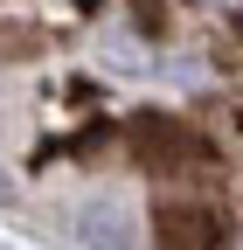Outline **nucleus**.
I'll use <instances>...</instances> for the list:
<instances>
[{
	"label": "nucleus",
	"mask_w": 243,
	"mask_h": 250,
	"mask_svg": "<svg viewBox=\"0 0 243 250\" xmlns=\"http://www.w3.org/2000/svg\"><path fill=\"white\" fill-rule=\"evenodd\" d=\"M153 236H160V250H216L223 243V223L208 208H160Z\"/></svg>",
	"instance_id": "2"
},
{
	"label": "nucleus",
	"mask_w": 243,
	"mask_h": 250,
	"mask_svg": "<svg viewBox=\"0 0 243 250\" xmlns=\"http://www.w3.org/2000/svg\"><path fill=\"white\" fill-rule=\"evenodd\" d=\"M83 243H90V250H132V229L118 223V208H90V223H83Z\"/></svg>",
	"instance_id": "3"
},
{
	"label": "nucleus",
	"mask_w": 243,
	"mask_h": 250,
	"mask_svg": "<svg viewBox=\"0 0 243 250\" xmlns=\"http://www.w3.org/2000/svg\"><path fill=\"white\" fill-rule=\"evenodd\" d=\"M132 139H139V153H146V167H195V160H202V139L181 132L174 118H139Z\"/></svg>",
	"instance_id": "1"
}]
</instances>
